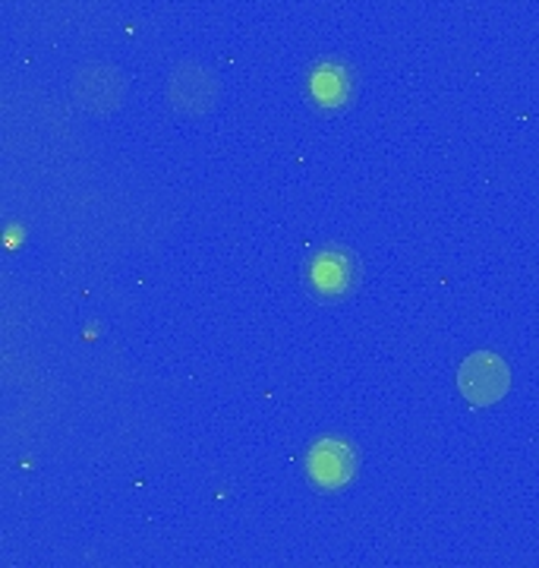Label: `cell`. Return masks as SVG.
<instances>
[{
  "instance_id": "6da1fadb",
  "label": "cell",
  "mask_w": 539,
  "mask_h": 568,
  "mask_svg": "<svg viewBox=\"0 0 539 568\" xmlns=\"http://www.w3.org/2000/svg\"><path fill=\"white\" fill-rule=\"evenodd\" d=\"M511 386V369L492 351H477L470 354L458 369L460 395L474 407L499 405Z\"/></svg>"
},
{
  "instance_id": "7a4b0ae2",
  "label": "cell",
  "mask_w": 539,
  "mask_h": 568,
  "mask_svg": "<svg viewBox=\"0 0 539 568\" xmlns=\"http://www.w3.org/2000/svg\"><path fill=\"white\" fill-rule=\"evenodd\" d=\"M167 102L174 111L186 118H200L205 111H212L218 102V80L212 70H205L202 63L186 61L174 67L171 80H167Z\"/></svg>"
},
{
  "instance_id": "3957f363",
  "label": "cell",
  "mask_w": 539,
  "mask_h": 568,
  "mask_svg": "<svg viewBox=\"0 0 539 568\" xmlns=\"http://www.w3.org/2000/svg\"><path fill=\"white\" fill-rule=\"evenodd\" d=\"M126 82L120 77V70L108 63H85L80 73L73 77V99L95 114H108L123 102Z\"/></svg>"
},
{
  "instance_id": "277c9868",
  "label": "cell",
  "mask_w": 539,
  "mask_h": 568,
  "mask_svg": "<svg viewBox=\"0 0 539 568\" xmlns=\"http://www.w3.org/2000/svg\"><path fill=\"white\" fill-rule=\"evenodd\" d=\"M357 474V452L344 439H319L309 448V477L319 489H340Z\"/></svg>"
},
{
  "instance_id": "5b68a950",
  "label": "cell",
  "mask_w": 539,
  "mask_h": 568,
  "mask_svg": "<svg viewBox=\"0 0 539 568\" xmlns=\"http://www.w3.org/2000/svg\"><path fill=\"white\" fill-rule=\"evenodd\" d=\"M309 282L322 297H344L357 282V263L347 250H322L309 265Z\"/></svg>"
},
{
  "instance_id": "8992f818",
  "label": "cell",
  "mask_w": 539,
  "mask_h": 568,
  "mask_svg": "<svg viewBox=\"0 0 539 568\" xmlns=\"http://www.w3.org/2000/svg\"><path fill=\"white\" fill-rule=\"evenodd\" d=\"M309 89L316 95V102L325 104V108H338V104L347 102L350 95V73L335 61L319 63L309 77Z\"/></svg>"
}]
</instances>
